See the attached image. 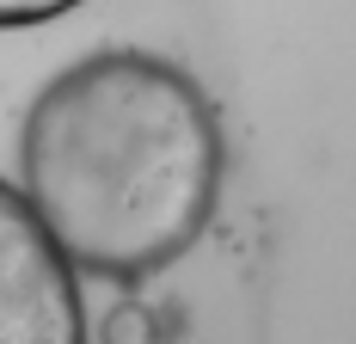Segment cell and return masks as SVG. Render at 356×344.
Instances as JSON below:
<instances>
[{
	"label": "cell",
	"mask_w": 356,
	"mask_h": 344,
	"mask_svg": "<svg viewBox=\"0 0 356 344\" xmlns=\"http://www.w3.org/2000/svg\"><path fill=\"white\" fill-rule=\"evenodd\" d=\"M19 172V197L68 271L136 283L203 234L221 191V130L178 68L111 49L37 93Z\"/></svg>",
	"instance_id": "cell-1"
},
{
	"label": "cell",
	"mask_w": 356,
	"mask_h": 344,
	"mask_svg": "<svg viewBox=\"0 0 356 344\" xmlns=\"http://www.w3.org/2000/svg\"><path fill=\"white\" fill-rule=\"evenodd\" d=\"M0 344H86L74 271L13 185H0Z\"/></svg>",
	"instance_id": "cell-2"
},
{
	"label": "cell",
	"mask_w": 356,
	"mask_h": 344,
	"mask_svg": "<svg viewBox=\"0 0 356 344\" xmlns=\"http://www.w3.org/2000/svg\"><path fill=\"white\" fill-rule=\"evenodd\" d=\"M68 6H80V0H0V25H43Z\"/></svg>",
	"instance_id": "cell-3"
}]
</instances>
